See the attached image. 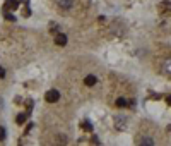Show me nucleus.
Masks as SVG:
<instances>
[{
  "label": "nucleus",
  "mask_w": 171,
  "mask_h": 146,
  "mask_svg": "<svg viewBox=\"0 0 171 146\" xmlns=\"http://www.w3.org/2000/svg\"><path fill=\"white\" fill-rule=\"evenodd\" d=\"M58 98H60V93L57 90H50V91H46V95H45V100L48 103H55V102H58Z\"/></svg>",
  "instance_id": "1"
},
{
  "label": "nucleus",
  "mask_w": 171,
  "mask_h": 146,
  "mask_svg": "<svg viewBox=\"0 0 171 146\" xmlns=\"http://www.w3.org/2000/svg\"><path fill=\"white\" fill-rule=\"evenodd\" d=\"M19 7V2L17 0H7L5 5H3V12H9V10H14Z\"/></svg>",
  "instance_id": "2"
},
{
  "label": "nucleus",
  "mask_w": 171,
  "mask_h": 146,
  "mask_svg": "<svg viewBox=\"0 0 171 146\" xmlns=\"http://www.w3.org/2000/svg\"><path fill=\"white\" fill-rule=\"evenodd\" d=\"M159 10H161L164 16H171V3L170 2H163V3H159Z\"/></svg>",
  "instance_id": "3"
},
{
  "label": "nucleus",
  "mask_w": 171,
  "mask_h": 146,
  "mask_svg": "<svg viewBox=\"0 0 171 146\" xmlns=\"http://www.w3.org/2000/svg\"><path fill=\"white\" fill-rule=\"evenodd\" d=\"M72 5H74V2H72V0H58V7H60V9H63V10L72 9Z\"/></svg>",
  "instance_id": "4"
},
{
  "label": "nucleus",
  "mask_w": 171,
  "mask_h": 146,
  "mask_svg": "<svg viewBox=\"0 0 171 146\" xmlns=\"http://www.w3.org/2000/svg\"><path fill=\"white\" fill-rule=\"evenodd\" d=\"M55 43H57L58 47L67 45V36H65V35H57V36H55Z\"/></svg>",
  "instance_id": "5"
},
{
  "label": "nucleus",
  "mask_w": 171,
  "mask_h": 146,
  "mask_svg": "<svg viewBox=\"0 0 171 146\" xmlns=\"http://www.w3.org/2000/svg\"><path fill=\"white\" fill-rule=\"evenodd\" d=\"M163 72L166 74L168 77H171V58H170V60H166V62L163 64Z\"/></svg>",
  "instance_id": "6"
},
{
  "label": "nucleus",
  "mask_w": 171,
  "mask_h": 146,
  "mask_svg": "<svg viewBox=\"0 0 171 146\" xmlns=\"http://www.w3.org/2000/svg\"><path fill=\"white\" fill-rule=\"evenodd\" d=\"M84 84H86V86H94L96 84V76H93V74L87 76V77L84 79Z\"/></svg>",
  "instance_id": "7"
},
{
  "label": "nucleus",
  "mask_w": 171,
  "mask_h": 146,
  "mask_svg": "<svg viewBox=\"0 0 171 146\" xmlns=\"http://www.w3.org/2000/svg\"><path fill=\"white\" fill-rule=\"evenodd\" d=\"M27 115H29V112H26V113H19V115H17V119H16V120H17V124H24V122H26V119H27Z\"/></svg>",
  "instance_id": "8"
},
{
  "label": "nucleus",
  "mask_w": 171,
  "mask_h": 146,
  "mask_svg": "<svg viewBox=\"0 0 171 146\" xmlns=\"http://www.w3.org/2000/svg\"><path fill=\"white\" fill-rule=\"evenodd\" d=\"M116 105H118V107H127L128 102H127L125 98H118V100H116Z\"/></svg>",
  "instance_id": "9"
},
{
  "label": "nucleus",
  "mask_w": 171,
  "mask_h": 146,
  "mask_svg": "<svg viewBox=\"0 0 171 146\" xmlns=\"http://www.w3.org/2000/svg\"><path fill=\"white\" fill-rule=\"evenodd\" d=\"M5 138H7V131H5V127L0 126V141H3Z\"/></svg>",
  "instance_id": "10"
},
{
  "label": "nucleus",
  "mask_w": 171,
  "mask_h": 146,
  "mask_svg": "<svg viewBox=\"0 0 171 146\" xmlns=\"http://www.w3.org/2000/svg\"><path fill=\"white\" fill-rule=\"evenodd\" d=\"M140 145H149V146H152V145H154V141H152V139H149V138H144V139L140 141Z\"/></svg>",
  "instance_id": "11"
},
{
  "label": "nucleus",
  "mask_w": 171,
  "mask_h": 146,
  "mask_svg": "<svg viewBox=\"0 0 171 146\" xmlns=\"http://www.w3.org/2000/svg\"><path fill=\"white\" fill-rule=\"evenodd\" d=\"M82 129H86V131H91V129H93V126H91V122H87V120H84V122H82Z\"/></svg>",
  "instance_id": "12"
},
{
  "label": "nucleus",
  "mask_w": 171,
  "mask_h": 146,
  "mask_svg": "<svg viewBox=\"0 0 171 146\" xmlns=\"http://www.w3.org/2000/svg\"><path fill=\"white\" fill-rule=\"evenodd\" d=\"M5 19H9V21H16V17H14V16H10L9 12H5Z\"/></svg>",
  "instance_id": "13"
},
{
  "label": "nucleus",
  "mask_w": 171,
  "mask_h": 146,
  "mask_svg": "<svg viewBox=\"0 0 171 146\" xmlns=\"http://www.w3.org/2000/svg\"><path fill=\"white\" fill-rule=\"evenodd\" d=\"M3 77H5V69L0 67V79H3Z\"/></svg>",
  "instance_id": "14"
},
{
  "label": "nucleus",
  "mask_w": 171,
  "mask_h": 146,
  "mask_svg": "<svg viewBox=\"0 0 171 146\" xmlns=\"http://www.w3.org/2000/svg\"><path fill=\"white\" fill-rule=\"evenodd\" d=\"M168 103L171 105V96H168Z\"/></svg>",
  "instance_id": "15"
}]
</instances>
